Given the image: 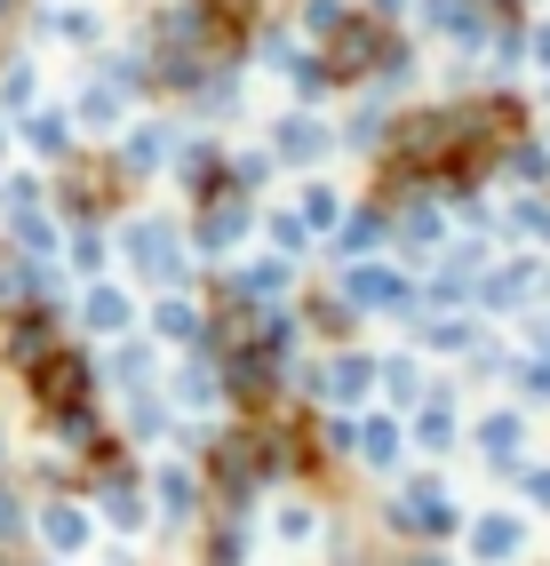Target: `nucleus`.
Here are the masks:
<instances>
[]
</instances>
